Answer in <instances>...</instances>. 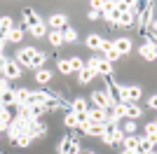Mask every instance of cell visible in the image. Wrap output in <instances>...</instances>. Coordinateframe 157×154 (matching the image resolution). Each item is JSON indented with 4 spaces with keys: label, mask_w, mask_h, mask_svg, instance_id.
Instances as JSON below:
<instances>
[{
    "label": "cell",
    "mask_w": 157,
    "mask_h": 154,
    "mask_svg": "<svg viewBox=\"0 0 157 154\" xmlns=\"http://www.w3.org/2000/svg\"><path fill=\"white\" fill-rule=\"evenodd\" d=\"M143 115V108L136 105V103H124V117L127 119H138Z\"/></svg>",
    "instance_id": "obj_10"
},
{
    "label": "cell",
    "mask_w": 157,
    "mask_h": 154,
    "mask_svg": "<svg viewBox=\"0 0 157 154\" xmlns=\"http://www.w3.org/2000/svg\"><path fill=\"white\" fill-rule=\"evenodd\" d=\"M5 89H7V79H5V77H0V94H2Z\"/></svg>",
    "instance_id": "obj_43"
},
{
    "label": "cell",
    "mask_w": 157,
    "mask_h": 154,
    "mask_svg": "<svg viewBox=\"0 0 157 154\" xmlns=\"http://www.w3.org/2000/svg\"><path fill=\"white\" fill-rule=\"evenodd\" d=\"M152 145H155L152 138H138V145H136V149H134V154H150Z\"/></svg>",
    "instance_id": "obj_9"
},
{
    "label": "cell",
    "mask_w": 157,
    "mask_h": 154,
    "mask_svg": "<svg viewBox=\"0 0 157 154\" xmlns=\"http://www.w3.org/2000/svg\"><path fill=\"white\" fill-rule=\"evenodd\" d=\"M124 154H134V152H127V149H124Z\"/></svg>",
    "instance_id": "obj_50"
},
{
    "label": "cell",
    "mask_w": 157,
    "mask_h": 154,
    "mask_svg": "<svg viewBox=\"0 0 157 154\" xmlns=\"http://www.w3.org/2000/svg\"><path fill=\"white\" fill-rule=\"evenodd\" d=\"M59 72H61V75H71V63H68V58H61V61H59Z\"/></svg>",
    "instance_id": "obj_35"
},
{
    "label": "cell",
    "mask_w": 157,
    "mask_h": 154,
    "mask_svg": "<svg viewBox=\"0 0 157 154\" xmlns=\"http://www.w3.org/2000/svg\"><path fill=\"white\" fill-rule=\"evenodd\" d=\"M122 133H124V135H134V133H136V124L129 119V122L124 124V128H122Z\"/></svg>",
    "instance_id": "obj_37"
},
{
    "label": "cell",
    "mask_w": 157,
    "mask_h": 154,
    "mask_svg": "<svg viewBox=\"0 0 157 154\" xmlns=\"http://www.w3.org/2000/svg\"><path fill=\"white\" fill-rule=\"evenodd\" d=\"M148 108H157V98H155V96H152L150 101H148Z\"/></svg>",
    "instance_id": "obj_46"
},
{
    "label": "cell",
    "mask_w": 157,
    "mask_h": 154,
    "mask_svg": "<svg viewBox=\"0 0 157 154\" xmlns=\"http://www.w3.org/2000/svg\"><path fill=\"white\" fill-rule=\"evenodd\" d=\"M21 38H24V28H12L10 31V35H7V42H21Z\"/></svg>",
    "instance_id": "obj_27"
},
{
    "label": "cell",
    "mask_w": 157,
    "mask_h": 154,
    "mask_svg": "<svg viewBox=\"0 0 157 154\" xmlns=\"http://www.w3.org/2000/svg\"><path fill=\"white\" fill-rule=\"evenodd\" d=\"M122 145H124L127 152H134V149H136V145H138V138H136V135H124Z\"/></svg>",
    "instance_id": "obj_25"
},
{
    "label": "cell",
    "mask_w": 157,
    "mask_h": 154,
    "mask_svg": "<svg viewBox=\"0 0 157 154\" xmlns=\"http://www.w3.org/2000/svg\"><path fill=\"white\" fill-rule=\"evenodd\" d=\"M110 138H113V145H122V140H124V133H122V131L117 128V131H115Z\"/></svg>",
    "instance_id": "obj_38"
},
{
    "label": "cell",
    "mask_w": 157,
    "mask_h": 154,
    "mask_svg": "<svg viewBox=\"0 0 157 154\" xmlns=\"http://www.w3.org/2000/svg\"><path fill=\"white\" fill-rule=\"evenodd\" d=\"M0 70H2V77H5V79H17V77H21V65L17 63V61H5Z\"/></svg>",
    "instance_id": "obj_1"
},
{
    "label": "cell",
    "mask_w": 157,
    "mask_h": 154,
    "mask_svg": "<svg viewBox=\"0 0 157 154\" xmlns=\"http://www.w3.org/2000/svg\"><path fill=\"white\" fill-rule=\"evenodd\" d=\"M155 135H157V124L150 122L148 126H145V138H152V140H155Z\"/></svg>",
    "instance_id": "obj_36"
},
{
    "label": "cell",
    "mask_w": 157,
    "mask_h": 154,
    "mask_svg": "<svg viewBox=\"0 0 157 154\" xmlns=\"http://www.w3.org/2000/svg\"><path fill=\"white\" fill-rule=\"evenodd\" d=\"M66 24H68L66 14H52V16H49V28H52V31H63Z\"/></svg>",
    "instance_id": "obj_11"
},
{
    "label": "cell",
    "mask_w": 157,
    "mask_h": 154,
    "mask_svg": "<svg viewBox=\"0 0 157 154\" xmlns=\"http://www.w3.org/2000/svg\"><path fill=\"white\" fill-rule=\"evenodd\" d=\"M113 47H115V51H117L120 56H122V54H129V51H131L129 38H120V40H115V42H113Z\"/></svg>",
    "instance_id": "obj_13"
},
{
    "label": "cell",
    "mask_w": 157,
    "mask_h": 154,
    "mask_svg": "<svg viewBox=\"0 0 157 154\" xmlns=\"http://www.w3.org/2000/svg\"><path fill=\"white\" fill-rule=\"evenodd\" d=\"M31 142H33V138L26 133V131H24L21 135H17V138H14V145H17V147H28Z\"/></svg>",
    "instance_id": "obj_24"
},
{
    "label": "cell",
    "mask_w": 157,
    "mask_h": 154,
    "mask_svg": "<svg viewBox=\"0 0 157 154\" xmlns=\"http://www.w3.org/2000/svg\"><path fill=\"white\" fill-rule=\"evenodd\" d=\"M0 103H2V108H5V105H12V103H17V98H14V91H12V89H5L2 94H0Z\"/></svg>",
    "instance_id": "obj_21"
},
{
    "label": "cell",
    "mask_w": 157,
    "mask_h": 154,
    "mask_svg": "<svg viewBox=\"0 0 157 154\" xmlns=\"http://www.w3.org/2000/svg\"><path fill=\"white\" fill-rule=\"evenodd\" d=\"M0 26H7V28H14V26H12V19H10V16H2V19H0Z\"/></svg>",
    "instance_id": "obj_41"
},
{
    "label": "cell",
    "mask_w": 157,
    "mask_h": 154,
    "mask_svg": "<svg viewBox=\"0 0 157 154\" xmlns=\"http://www.w3.org/2000/svg\"><path fill=\"white\" fill-rule=\"evenodd\" d=\"M87 117H89V124H105L108 122V112L101 108H89L87 110Z\"/></svg>",
    "instance_id": "obj_5"
},
{
    "label": "cell",
    "mask_w": 157,
    "mask_h": 154,
    "mask_svg": "<svg viewBox=\"0 0 157 154\" xmlns=\"http://www.w3.org/2000/svg\"><path fill=\"white\" fill-rule=\"evenodd\" d=\"M80 154H96V152H92V149H85V152H80Z\"/></svg>",
    "instance_id": "obj_48"
},
{
    "label": "cell",
    "mask_w": 157,
    "mask_h": 154,
    "mask_svg": "<svg viewBox=\"0 0 157 154\" xmlns=\"http://www.w3.org/2000/svg\"><path fill=\"white\" fill-rule=\"evenodd\" d=\"M82 147H80L78 140H73V138H63L59 142V154H80Z\"/></svg>",
    "instance_id": "obj_2"
},
{
    "label": "cell",
    "mask_w": 157,
    "mask_h": 154,
    "mask_svg": "<svg viewBox=\"0 0 157 154\" xmlns=\"http://www.w3.org/2000/svg\"><path fill=\"white\" fill-rule=\"evenodd\" d=\"M101 42H103V40L98 38V35H89V38H87V47H89V49H98Z\"/></svg>",
    "instance_id": "obj_33"
},
{
    "label": "cell",
    "mask_w": 157,
    "mask_h": 154,
    "mask_svg": "<svg viewBox=\"0 0 157 154\" xmlns=\"http://www.w3.org/2000/svg\"><path fill=\"white\" fill-rule=\"evenodd\" d=\"M98 49H101V51H103V54H105V61H108V63H113V61H117V58H120V54H117V51H115V47H113V42H108V40H103Z\"/></svg>",
    "instance_id": "obj_8"
},
{
    "label": "cell",
    "mask_w": 157,
    "mask_h": 154,
    "mask_svg": "<svg viewBox=\"0 0 157 154\" xmlns=\"http://www.w3.org/2000/svg\"><path fill=\"white\" fill-rule=\"evenodd\" d=\"M49 79H52V72L45 70V68H40V70L35 72V82L38 84H49Z\"/></svg>",
    "instance_id": "obj_22"
},
{
    "label": "cell",
    "mask_w": 157,
    "mask_h": 154,
    "mask_svg": "<svg viewBox=\"0 0 157 154\" xmlns=\"http://www.w3.org/2000/svg\"><path fill=\"white\" fill-rule=\"evenodd\" d=\"M2 47H5V42H2V40H0V54H2Z\"/></svg>",
    "instance_id": "obj_49"
},
{
    "label": "cell",
    "mask_w": 157,
    "mask_h": 154,
    "mask_svg": "<svg viewBox=\"0 0 157 154\" xmlns=\"http://www.w3.org/2000/svg\"><path fill=\"white\" fill-rule=\"evenodd\" d=\"M61 35H63V45H66V42H75V38H78L75 28H68V26H66L63 31H61Z\"/></svg>",
    "instance_id": "obj_29"
},
{
    "label": "cell",
    "mask_w": 157,
    "mask_h": 154,
    "mask_svg": "<svg viewBox=\"0 0 157 154\" xmlns=\"http://www.w3.org/2000/svg\"><path fill=\"white\" fill-rule=\"evenodd\" d=\"M113 5H115V9H120V12H129V9H131V5H129V2H124V0L113 2Z\"/></svg>",
    "instance_id": "obj_39"
},
{
    "label": "cell",
    "mask_w": 157,
    "mask_h": 154,
    "mask_svg": "<svg viewBox=\"0 0 157 154\" xmlns=\"http://www.w3.org/2000/svg\"><path fill=\"white\" fill-rule=\"evenodd\" d=\"M28 31H31V35H33V38H42V35L47 33V26L38 24V26H33V28H28Z\"/></svg>",
    "instance_id": "obj_32"
},
{
    "label": "cell",
    "mask_w": 157,
    "mask_h": 154,
    "mask_svg": "<svg viewBox=\"0 0 157 154\" xmlns=\"http://www.w3.org/2000/svg\"><path fill=\"white\" fill-rule=\"evenodd\" d=\"M152 21V5L141 7V26H150Z\"/></svg>",
    "instance_id": "obj_20"
},
{
    "label": "cell",
    "mask_w": 157,
    "mask_h": 154,
    "mask_svg": "<svg viewBox=\"0 0 157 154\" xmlns=\"http://www.w3.org/2000/svg\"><path fill=\"white\" fill-rule=\"evenodd\" d=\"M120 9H115V5L110 7V9H108V12H103V16H105V21H108V24H113V28H115V26L120 24Z\"/></svg>",
    "instance_id": "obj_15"
},
{
    "label": "cell",
    "mask_w": 157,
    "mask_h": 154,
    "mask_svg": "<svg viewBox=\"0 0 157 154\" xmlns=\"http://www.w3.org/2000/svg\"><path fill=\"white\" fill-rule=\"evenodd\" d=\"M49 45H54V47L63 45V35H61V31H49Z\"/></svg>",
    "instance_id": "obj_28"
},
{
    "label": "cell",
    "mask_w": 157,
    "mask_h": 154,
    "mask_svg": "<svg viewBox=\"0 0 157 154\" xmlns=\"http://www.w3.org/2000/svg\"><path fill=\"white\" fill-rule=\"evenodd\" d=\"M26 133L31 135V138H42V135L47 133V126L40 119H33V122H28V126H26Z\"/></svg>",
    "instance_id": "obj_4"
},
{
    "label": "cell",
    "mask_w": 157,
    "mask_h": 154,
    "mask_svg": "<svg viewBox=\"0 0 157 154\" xmlns=\"http://www.w3.org/2000/svg\"><path fill=\"white\" fill-rule=\"evenodd\" d=\"M14 98H17L19 105H28V101H31V91H28V89H17V91H14Z\"/></svg>",
    "instance_id": "obj_19"
},
{
    "label": "cell",
    "mask_w": 157,
    "mask_h": 154,
    "mask_svg": "<svg viewBox=\"0 0 157 154\" xmlns=\"http://www.w3.org/2000/svg\"><path fill=\"white\" fill-rule=\"evenodd\" d=\"M92 98L96 101V108L105 110V112H110V108H113V101L108 98V94H105V91H94V94H92Z\"/></svg>",
    "instance_id": "obj_6"
},
{
    "label": "cell",
    "mask_w": 157,
    "mask_h": 154,
    "mask_svg": "<svg viewBox=\"0 0 157 154\" xmlns=\"http://www.w3.org/2000/svg\"><path fill=\"white\" fill-rule=\"evenodd\" d=\"M85 133L87 135H94V138H101V135L105 133V124H89Z\"/></svg>",
    "instance_id": "obj_17"
},
{
    "label": "cell",
    "mask_w": 157,
    "mask_h": 154,
    "mask_svg": "<svg viewBox=\"0 0 157 154\" xmlns=\"http://www.w3.org/2000/svg\"><path fill=\"white\" fill-rule=\"evenodd\" d=\"M33 56H35V49H33V47H26V49L17 51V58H14V61H17L19 65H31Z\"/></svg>",
    "instance_id": "obj_7"
},
{
    "label": "cell",
    "mask_w": 157,
    "mask_h": 154,
    "mask_svg": "<svg viewBox=\"0 0 157 154\" xmlns=\"http://www.w3.org/2000/svg\"><path fill=\"white\" fill-rule=\"evenodd\" d=\"M87 110H89V105H87L85 98H75V101H73V105H71V112H75V115L87 112Z\"/></svg>",
    "instance_id": "obj_18"
},
{
    "label": "cell",
    "mask_w": 157,
    "mask_h": 154,
    "mask_svg": "<svg viewBox=\"0 0 157 154\" xmlns=\"http://www.w3.org/2000/svg\"><path fill=\"white\" fill-rule=\"evenodd\" d=\"M45 58H47V54H42V51H35V56H33V61H31V65L28 68H42V63H45Z\"/></svg>",
    "instance_id": "obj_26"
},
{
    "label": "cell",
    "mask_w": 157,
    "mask_h": 154,
    "mask_svg": "<svg viewBox=\"0 0 157 154\" xmlns=\"http://www.w3.org/2000/svg\"><path fill=\"white\" fill-rule=\"evenodd\" d=\"M78 77H80V84H89L94 79V77H96V70H92V68H82V70L78 72Z\"/></svg>",
    "instance_id": "obj_16"
},
{
    "label": "cell",
    "mask_w": 157,
    "mask_h": 154,
    "mask_svg": "<svg viewBox=\"0 0 157 154\" xmlns=\"http://www.w3.org/2000/svg\"><path fill=\"white\" fill-rule=\"evenodd\" d=\"M63 124L68 128H75L78 126V119H75V112H66V119H63Z\"/></svg>",
    "instance_id": "obj_34"
},
{
    "label": "cell",
    "mask_w": 157,
    "mask_h": 154,
    "mask_svg": "<svg viewBox=\"0 0 157 154\" xmlns=\"http://www.w3.org/2000/svg\"><path fill=\"white\" fill-rule=\"evenodd\" d=\"M131 24H134V12H131V9H129V12H122V14H120V24H117V26L129 28Z\"/></svg>",
    "instance_id": "obj_23"
},
{
    "label": "cell",
    "mask_w": 157,
    "mask_h": 154,
    "mask_svg": "<svg viewBox=\"0 0 157 154\" xmlns=\"http://www.w3.org/2000/svg\"><path fill=\"white\" fill-rule=\"evenodd\" d=\"M10 31H12V28H7V26H0V40H2V42H7V35H10Z\"/></svg>",
    "instance_id": "obj_40"
},
{
    "label": "cell",
    "mask_w": 157,
    "mask_h": 154,
    "mask_svg": "<svg viewBox=\"0 0 157 154\" xmlns=\"http://www.w3.org/2000/svg\"><path fill=\"white\" fill-rule=\"evenodd\" d=\"M5 61H7V58L2 56V54H0V68H2V63H5Z\"/></svg>",
    "instance_id": "obj_47"
},
{
    "label": "cell",
    "mask_w": 157,
    "mask_h": 154,
    "mask_svg": "<svg viewBox=\"0 0 157 154\" xmlns=\"http://www.w3.org/2000/svg\"><path fill=\"white\" fill-rule=\"evenodd\" d=\"M68 63H71V70H75V72H80L82 68H85V61H82V58H78V56L68 58Z\"/></svg>",
    "instance_id": "obj_30"
},
{
    "label": "cell",
    "mask_w": 157,
    "mask_h": 154,
    "mask_svg": "<svg viewBox=\"0 0 157 154\" xmlns=\"http://www.w3.org/2000/svg\"><path fill=\"white\" fill-rule=\"evenodd\" d=\"M101 140H103L105 145H113V138H110V135H108V133H103V135H101Z\"/></svg>",
    "instance_id": "obj_42"
},
{
    "label": "cell",
    "mask_w": 157,
    "mask_h": 154,
    "mask_svg": "<svg viewBox=\"0 0 157 154\" xmlns=\"http://www.w3.org/2000/svg\"><path fill=\"white\" fill-rule=\"evenodd\" d=\"M21 16H24V24H26L28 28H33V26L42 24V21H40V16H38V14H35V12H33L31 7H26V9L21 12Z\"/></svg>",
    "instance_id": "obj_12"
},
{
    "label": "cell",
    "mask_w": 157,
    "mask_h": 154,
    "mask_svg": "<svg viewBox=\"0 0 157 154\" xmlns=\"http://www.w3.org/2000/svg\"><path fill=\"white\" fill-rule=\"evenodd\" d=\"M101 16V12H94V9H89V19H98Z\"/></svg>",
    "instance_id": "obj_45"
},
{
    "label": "cell",
    "mask_w": 157,
    "mask_h": 154,
    "mask_svg": "<svg viewBox=\"0 0 157 154\" xmlns=\"http://www.w3.org/2000/svg\"><path fill=\"white\" fill-rule=\"evenodd\" d=\"M7 126H10V124H7V119H2V117H0V133H2Z\"/></svg>",
    "instance_id": "obj_44"
},
{
    "label": "cell",
    "mask_w": 157,
    "mask_h": 154,
    "mask_svg": "<svg viewBox=\"0 0 157 154\" xmlns=\"http://www.w3.org/2000/svg\"><path fill=\"white\" fill-rule=\"evenodd\" d=\"M28 112H31V122H33L45 112V105H28Z\"/></svg>",
    "instance_id": "obj_31"
},
{
    "label": "cell",
    "mask_w": 157,
    "mask_h": 154,
    "mask_svg": "<svg viewBox=\"0 0 157 154\" xmlns=\"http://www.w3.org/2000/svg\"><path fill=\"white\" fill-rule=\"evenodd\" d=\"M108 89H105V94H108V98H110L113 101V105H115V103H122V86H120L117 82H113L110 77H108Z\"/></svg>",
    "instance_id": "obj_3"
},
{
    "label": "cell",
    "mask_w": 157,
    "mask_h": 154,
    "mask_svg": "<svg viewBox=\"0 0 157 154\" xmlns=\"http://www.w3.org/2000/svg\"><path fill=\"white\" fill-rule=\"evenodd\" d=\"M141 56H143L145 61H155V56H157L155 45H152V42H145V45H141Z\"/></svg>",
    "instance_id": "obj_14"
}]
</instances>
